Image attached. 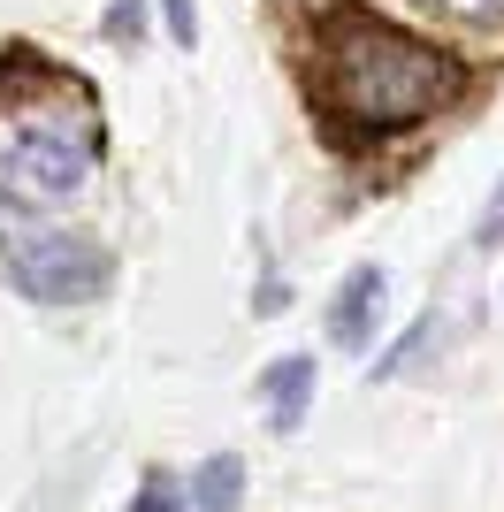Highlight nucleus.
<instances>
[{
  "mask_svg": "<svg viewBox=\"0 0 504 512\" xmlns=\"http://www.w3.org/2000/svg\"><path fill=\"white\" fill-rule=\"evenodd\" d=\"M466 92V69L436 39L398 31L367 8H336L314 31V100L352 138H398Z\"/></svg>",
  "mask_w": 504,
  "mask_h": 512,
  "instance_id": "nucleus-1",
  "label": "nucleus"
},
{
  "mask_svg": "<svg viewBox=\"0 0 504 512\" xmlns=\"http://www.w3.org/2000/svg\"><path fill=\"white\" fill-rule=\"evenodd\" d=\"M100 176V123L84 107H23L0 123V207L54 214Z\"/></svg>",
  "mask_w": 504,
  "mask_h": 512,
  "instance_id": "nucleus-2",
  "label": "nucleus"
},
{
  "mask_svg": "<svg viewBox=\"0 0 504 512\" xmlns=\"http://www.w3.org/2000/svg\"><path fill=\"white\" fill-rule=\"evenodd\" d=\"M0 268L39 306H92L115 283V253L84 230H0Z\"/></svg>",
  "mask_w": 504,
  "mask_h": 512,
  "instance_id": "nucleus-3",
  "label": "nucleus"
},
{
  "mask_svg": "<svg viewBox=\"0 0 504 512\" xmlns=\"http://www.w3.org/2000/svg\"><path fill=\"white\" fill-rule=\"evenodd\" d=\"M382 291H390V276H382L375 260H359L352 276L336 283V306H329V344L359 352V344L375 337V321H382Z\"/></svg>",
  "mask_w": 504,
  "mask_h": 512,
  "instance_id": "nucleus-4",
  "label": "nucleus"
},
{
  "mask_svg": "<svg viewBox=\"0 0 504 512\" xmlns=\"http://www.w3.org/2000/svg\"><path fill=\"white\" fill-rule=\"evenodd\" d=\"M260 398H268L275 436H298V428H306V406H314V352H283V360L260 375Z\"/></svg>",
  "mask_w": 504,
  "mask_h": 512,
  "instance_id": "nucleus-5",
  "label": "nucleus"
},
{
  "mask_svg": "<svg viewBox=\"0 0 504 512\" xmlns=\"http://www.w3.org/2000/svg\"><path fill=\"white\" fill-rule=\"evenodd\" d=\"M184 505H191V512H237V505H245V459H237V451H214V459H199V474H191Z\"/></svg>",
  "mask_w": 504,
  "mask_h": 512,
  "instance_id": "nucleus-6",
  "label": "nucleus"
},
{
  "mask_svg": "<svg viewBox=\"0 0 504 512\" xmlns=\"http://www.w3.org/2000/svg\"><path fill=\"white\" fill-rule=\"evenodd\" d=\"M436 337H443V321H436V314H420L413 329H405V337L390 344V352H382V360H367V383H390V375H405V367H413V360H420V352H428Z\"/></svg>",
  "mask_w": 504,
  "mask_h": 512,
  "instance_id": "nucleus-7",
  "label": "nucleus"
},
{
  "mask_svg": "<svg viewBox=\"0 0 504 512\" xmlns=\"http://www.w3.org/2000/svg\"><path fill=\"white\" fill-rule=\"evenodd\" d=\"M123 512H191V505H184V490H176L168 474H146V482H138V497H130Z\"/></svg>",
  "mask_w": 504,
  "mask_h": 512,
  "instance_id": "nucleus-8",
  "label": "nucleus"
},
{
  "mask_svg": "<svg viewBox=\"0 0 504 512\" xmlns=\"http://www.w3.org/2000/svg\"><path fill=\"white\" fill-rule=\"evenodd\" d=\"M138 31H146V0H107V39L138 46Z\"/></svg>",
  "mask_w": 504,
  "mask_h": 512,
  "instance_id": "nucleus-9",
  "label": "nucleus"
},
{
  "mask_svg": "<svg viewBox=\"0 0 504 512\" xmlns=\"http://www.w3.org/2000/svg\"><path fill=\"white\" fill-rule=\"evenodd\" d=\"M474 245H482V253H497V245H504V176H497V192H489L482 222H474Z\"/></svg>",
  "mask_w": 504,
  "mask_h": 512,
  "instance_id": "nucleus-10",
  "label": "nucleus"
},
{
  "mask_svg": "<svg viewBox=\"0 0 504 512\" xmlns=\"http://www.w3.org/2000/svg\"><path fill=\"white\" fill-rule=\"evenodd\" d=\"M161 23H168L176 46H199V8H191V0H161Z\"/></svg>",
  "mask_w": 504,
  "mask_h": 512,
  "instance_id": "nucleus-11",
  "label": "nucleus"
},
{
  "mask_svg": "<svg viewBox=\"0 0 504 512\" xmlns=\"http://www.w3.org/2000/svg\"><path fill=\"white\" fill-rule=\"evenodd\" d=\"M436 8H451V16H466V23H497L504 16V0H436Z\"/></svg>",
  "mask_w": 504,
  "mask_h": 512,
  "instance_id": "nucleus-12",
  "label": "nucleus"
},
{
  "mask_svg": "<svg viewBox=\"0 0 504 512\" xmlns=\"http://www.w3.org/2000/svg\"><path fill=\"white\" fill-rule=\"evenodd\" d=\"M283 306H291V299H283V283H260V299H252V314H283Z\"/></svg>",
  "mask_w": 504,
  "mask_h": 512,
  "instance_id": "nucleus-13",
  "label": "nucleus"
}]
</instances>
